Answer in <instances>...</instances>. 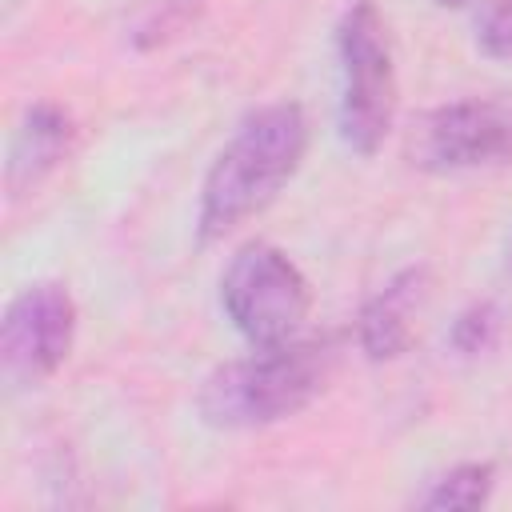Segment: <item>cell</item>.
Masks as SVG:
<instances>
[{
	"label": "cell",
	"mask_w": 512,
	"mask_h": 512,
	"mask_svg": "<svg viewBox=\"0 0 512 512\" xmlns=\"http://www.w3.org/2000/svg\"><path fill=\"white\" fill-rule=\"evenodd\" d=\"M308 120L300 104H268L252 112L212 160L200 188V236L216 240L260 212L300 168Z\"/></svg>",
	"instance_id": "1"
},
{
	"label": "cell",
	"mask_w": 512,
	"mask_h": 512,
	"mask_svg": "<svg viewBox=\"0 0 512 512\" xmlns=\"http://www.w3.org/2000/svg\"><path fill=\"white\" fill-rule=\"evenodd\" d=\"M328 344L288 340L260 348L256 356L220 364L196 396L204 424L212 428H264L300 412L328 376Z\"/></svg>",
	"instance_id": "2"
},
{
	"label": "cell",
	"mask_w": 512,
	"mask_h": 512,
	"mask_svg": "<svg viewBox=\"0 0 512 512\" xmlns=\"http://www.w3.org/2000/svg\"><path fill=\"white\" fill-rule=\"evenodd\" d=\"M340 56V136L352 152L372 156L396 116V68L388 28L372 0H352L336 28Z\"/></svg>",
	"instance_id": "3"
},
{
	"label": "cell",
	"mask_w": 512,
	"mask_h": 512,
	"mask_svg": "<svg viewBox=\"0 0 512 512\" xmlns=\"http://www.w3.org/2000/svg\"><path fill=\"white\" fill-rule=\"evenodd\" d=\"M308 280L300 268L272 244H244L224 276H220V304L232 320V328L256 344L276 348L296 340L304 316H308Z\"/></svg>",
	"instance_id": "4"
},
{
	"label": "cell",
	"mask_w": 512,
	"mask_h": 512,
	"mask_svg": "<svg viewBox=\"0 0 512 512\" xmlns=\"http://www.w3.org/2000/svg\"><path fill=\"white\" fill-rule=\"evenodd\" d=\"M408 156L424 172H476L512 160V96H468L424 112Z\"/></svg>",
	"instance_id": "5"
},
{
	"label": "cell",
	"mask_w": 512,
	"mask_h": 512,
	"mask_svg": "<svg viewBox=\"0 0 512 512\" xmlns=\"http://www.w3.org/2000/svg\"><path fill=\"white\" fill-rule=\"evenodd\" d=\"M76 336V304L64 284L40 280L28 284L4 308L0 324V364L12 388L44 384L68 356Z\"/></svg>",
	"instance_id": "6"
},
{
	"label": "cell",
	"mask_w": 512,
	"mask_h": 512,
	"mask_svg": "<svg viewBox=\"0 0 512 512\" xmlns=\"http://www.w3.org/2000/svg\"><path fill=\"white\" fill-rule=\"evenodd\" d=\"M424 296H428L424 268H404L388 284H380L376 296H368V304L360 308V324H356V336H360V348L368 352V360H392L408 348L412 320H416Z\"/></svg>",
	"instance_id": "7"
},
{
	"label": "cell",
	"mask_w": 512,
	"mask_h": 512,
	"mask_svg": "<svg viewBox=\"0 0 512 512\" xmlns=\"http://www.w3.org/2000/svg\"><path fill=\"white\" fill-rule=\"evenodd\" d=\"M72 144V116L60 104H32L12 136L8 148V192L20 196L28 188H36L68 152Z\"/></svg>",
	"instance_id": "8"
},
{
	"label": "cell",
	"mask_w": 512,
	"mask_h": 512,
	"mask_svg": "<svg viewBox=\"0 0 512 512\" xmlns=\"http://www.w3.org/2000/svg\"><path fill=\"white\" fill-rule=\"evenodd\" d=\"M492 464H456L428 480V488L412 500L416 508H480L492 496Z\"/></svg>",
	"instance_id": "9"
},
{
	"label": "cell",
	"mask_w": 512,
	"mask_h": 512,
	"mask_svg": "<svg viewBox=\"0 0 512 512\" xmlns=\"http://www.w3.org/2000/svg\"><path fill=\"white\" fill-rule=\"evenodd\" d=\"M496 332H500V312H496V304H472V308H464L460 316H456V324H452V348L460 352V356H480V352H488L492 348V340H496Z\"/></svg>",
	"instance_id": "10"
},
{
	"label": "cell",
	"mask_w": 512,
	"mask_h": 512,
	"mask_svg": "<svg viewBox=\"0 0 512 512\" xmlns=\"http://www.w3.org/2000/svg\"><path fill=\"white\" fill-rule=\"evenodd\" d=\"M480 48L496 60H512V0H496L484 16H480V32H476Z\"/></svg>",
	"instance_id": "11"
},
{
	"label": "cell",
	"mask_w": 512,
	"mask_h": 512,
	"mask_svg": "<svg viewBox=\"0 0 512 512\" xmlns=\"http://www.w3.org/2000/svg\"><path fill=\"white\" fill-rule=\"evenodd\" d=\"M436 4H452V8H456V4H464V0H436Z\"/></svg>",
	"instance_id": "12"
},
{
	"label": "cell",
	"mask_w": 512,
	"mask_h": 512,
	"mask_svg": "<svg viewBox=\"0 0 512 512\" xmlns=\"http://www.w3.org/2000/svg\"><path fill=\"white\" fill-rule=\"evenodd\" d=\"M508 264H512V244H508Z\"/></svg>",
	"instance_id": "13"
}]
</instances>
